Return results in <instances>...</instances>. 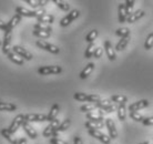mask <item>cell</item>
Returning <instances> with one entry per match:
<instances>
[{"instance_id": "cell-1", "label": "cell", "mask_w": 153, "mask_h": 144, "mask_svg": "<svg viewBox=\"0 0 153 144\" xmlns=\"http://www.w3.org/2000/svg\"><path fill=\"white\" fill-rule=\"evenodd\" d=\"M16 13L19 15L20 17H30V18H38L40 16L45 15L46 10L45 9H38V10H29L23 7L16 8Z\"/></svg>"}, {"instance_id": "cell-2", "label": "cell", "mask_w": 153, "mask_h": 144, "mask_svg": "<svg viewBox=\"0 0 153 144\" xmlns=\"http://www.w3.org/2000/svg\"><path fill=\"white\" fill-rule=\"evenodd\" d=\"M74 100L79 101V102H91V103H97L101 100V96L99 94H87V93H82V92H76L73 95Z\"/></svg>"}, {"instance_id": "cell-3", "label": "cell", "mask_w": 153, "mask_h": 144, "mask_svg": "<svg viewBox=\"0 0 153 144\" xmlns=\"http://www.w3.org/2000/svg\"><path fill=\"white\" fill-rule=\"evenodd\" d=\"M62 72V68L59 65H47L40 67L38 69V73L41 76H49V74H59Z\"/></svg>"}, {"instance_id": "cell-4", "label": "cell", "mask_w": 153, "mask_h": 144, "mask_svg": "<svg viewBox=\"0 0 153 144\" xmlns=\"http://www.w3.org/2000/svg\"><path fill=\"white\" fill-rule=\"evenodd\" d=\"M36 45L37 47H39L40 49L42 50H46L50 53H53V54H58L60 52V49L58 48L57 46H54L52 43H49V42L45 41V40H37L36 41Z\"/></svg>"}, {"instance_id": "cell-5", "label": "cell", "mask_w": 153, "mask_h": 144, "mask_svg": "<svg viewBox=\"0 0 153 144\" xmlns=\"http://www.w3.org/2000/svg\"><path fill=\"white\" fill-rule=\"evenodd\" d=\"M25 122V115L23 114H18L17 117H15L12 123L10 124V126L8 128V131L11 133V134H15L20 126H22V123Z\"/></svg>"}, {"instance_id": "cell-6", "label": "cell", "mask_w": 153, "mask_h": 144, "mask_svg": "<svg viewBox=\"0 0 153 144\" xmlns=\"http://www.w3.org/2000/svg\"><path fill=\"white\" fill-rule=\"evenodd\" d=\"M79 16H80V11H79V10H76V9H74V10H71L68 15L65 16V17H63V18L60 20V26H61V27L69 26L70 23L72 22L73 20H76Z\"/></svg>"}, {"instance_id": "cell-7", "label": "cell", "mask_w": 153, "mask_h": 144, "mask_svg": "<svg viewBox=\"0 0 153 144\" xmlns=\"http://www.w3.org/2000/svg\"><path fill=\"white\" fill-rule=\"evenodd\" d=\"M88 133L92 137H94L97 140L101 141L103 144H110L111 143V139L105 135L104 133H102L100 130H88Z\"/></svg>"}, {"instance_id": "cell-8", "label": "cell", "mask_w": 153, "mask_h": 144, "mask_svg": "<svg viewBox=\"0 0 153 144\" xmlns=\"http://www.w3.org/2000/svg\"><path fill=\"white\" fill-rule=\"evenodd\" d=\"M104 124L107 126L108 131H109V137L111 140H115L118 137V130L115 128V124L112 119H105L104 120Z\"/></svg>"}, {"instance_id": "cell-9", "label": "cell", "mask_w": 153, "mask_h": 144, "mask_svg": "<svg viewBox=\"0 0 153 144\" xmlns=\"http://www.w3.org/2000/svg\"><path fill=\"white\" fill-rule=\"evenodd\" d=\"M11 37H12V30L4 31V40H2V52L4 54H8L10 52V43H11Z\"/></svg>"}, {"instance_id": "cell-10", "label": "cell", "mask_w": 153, "mask_h": 144, "mask_svg": "<svg viewBox=\"0 0 153 144\" xmlns=\"http://www.w3.org/2000/svg\"><path fill=\"white\" fill-rule=\"evenodd\" d=\"M60 125V121L58 120V119H56V120H53L52 122H50V124L47 126L46 129L43 130V132H42V135L45 137H50L53 135L54 131L57 130V128Z\"/></svg>"}, {"instance_id": "cell-11", "label": "cell", "mask_w": 153, "mask_h": 144, "mask_svg": "<svg viewBox=\"0 0 153 144\" xmlns=\"http://www.w3.org/2000/svg\"><path fill=\"white\" fill-rule=\"evenodd\" d=\"M12 51L16 53V54H18L19 57H21L22 59H26V60L30 61L31 59H32V54H31L29 51H27V50L25 49V48H22V47L20 46H13L12 47Z\"/></svg>"}, {"instance_id": "cell-12", "label": "cell", "mask_w": 153, "mask_h": 144, "mask_svg": "<svg viewBox=\"0 0 153 144\" xmlns=\"http://www.w3.org/2000/svg\"><path fill=\"white\" fill-rule=\"evenodd\" d=\"M25 121L29 122H45L47 121V115L46 114H33V113H29L25 115Z\"/></svg>"}, {"instance_id": "cell-13", "label": "cell", "mask_w": 153, "mask_h": 144, "mask_svg": "<svg viewBox=\"0 0 153 144\" xmlns=\"http://www.w3.org/2000/svg\"><path fill=\"white\" fill-rule=\"evenodd\" d=\"M103 115H104V112L102 110H100L98 112L87 113V119L91 122H104Z\"/></svg>"}, {"instance_id": "cell-14", "label": "cell", "mask_w": 153, "mask_h": 144, "mask_svg": "<svg viewBox=\"0 0 153 144\" xmlns=\"http://www.w3.org/2000/svg\"><path fill=\"white\" fill-rule=\"evenodd\" d=\"M149 105V101L148 100H140V101H137V102L132 103L130 106H129V111L130 112H137V111L141 110V109H144Z\"/></svg>"}, {"instance_id": "cell-15", "label": "cell", "mask_w": 153, "mask_h": 144, "mask_svg": "<svg viewBox=\"0 0 153 144\" xmlns=\"http://www.w3.org/2000/svg\"><path fill=\"white\" fill-rule=\"evenodd\" d=\"M22 129L25 130V132L27 133V135L30 139H32V140H35V139H37L38 137V133H37V131H36L32 126H31V124L29 123V122L25 121L22 123Z\"/></svg>"}, {"instance_id": "cell-16", "label": "cell", "mask_w": 153, "mask_h": 144, "mask_svg": "<svg viewBox=\"0 0 153 144\" xmlns=\"http://www.w3.org/2000/svg\"><path fill=\"white\" fill-rule=\"evenodd\" d=\"M104 50H105V53H107V57L109 58V60L115 61L117 56H115V52H114V50H113L112 43L109 41V40H105V41H104Z\"/></svg>"}, {"instance_id": "cell-17", "label": "cell", "mask_w": 153, "mask_h": 144, "mask_svg": "<svg viewBox=\"0 0 153 144\" xmlns=\"http://www.w3.org/2000/svg\"><path fill=\"white\" fill-rule=\"evenodd\" d=\"M144 15H146V12L143 11V10H141V9H139V10H137V11L132 12V13L126 18V22L134 23L135 21H138V20H140L141 18H143Z\"/></svg>"}, {"instance_id": "cell-18", "label": "cell", "mask_w": 153, "mask_h": 144, "mask_svg": "<svg viewBox=\"0 0 153 144\" xmlns=\"http://www.w3.org/2000/svg\"><path fill=\"white\" fill-rule=\"evenodd\" d=\"M70 125H71V120H70V119H65V121L60 123V125H59V126L57 128V130L54 131L52 137H58V134L63 132V131H65L67 129H69Z\"/></svg>"}, {"instance_id": "cell-19", "label": "cell", "mask_w": 153, "mask_h": 144, "mask_svg": "<svg viewBox=\"0 0 153 144\" xmlns=\"http://www.w3.org/2000/svg\"><path fill=\"white\" fill-rule=\"evenodd\" d=\"M59 110H60V106L58 105V104H53V105L51 106L49 114L47 115V121L52 122L53 120H56V119H57L58 113H59Z\"/></svg>"}, {"instance_id": "cell-20", "label": "cell", "mask_w": 153, "mask_h": 144, "mask_svg": "<svg viewBox=\"0 0 153 144\" xmlns=\"http://www.w3.org/2000/svg\"><path fill=\"white\" fill-rule=\"evenodd\" d=\"M0 133H1V135H2V137H4V139H6V140L9 142V143L18 144V140H17V139L13 137V134H11V133L8 131V129H1Z\"/></svg>"}, {"instance_id": "cell-21", "label": "cell", "mask_w": 153, "mask_h": 144, "mask_svg": "<svg viewBox=\"0 0 153 144\" xmlns=\"http://www.w3.org/2000/svg\"><path fill=\"white\" fill-rule=\"evenodd\" d=\"M118 13H119V22L120 23H124L126 21V4H120L118 7Z\"/></svg>"}, {"instance_id": "cell-22", "label": "cell", "mask_w": 153, "mask_h": 144, "mask_svg": "<svg viewBox=\"0 0 153 144\" xmlns=\"http://www.w3.org/2000/svg\"><path fill=\"white\" fill-rule=\"evenodd\" d=\"M93 69H94V63H92V62L91 63H88L87 67L80 72V76H80V79H82V80L87 79V78L91 74V72L93 71Z\"/></svg>"}, {"instance_id": "cell-23", "label": "cell", "mask_w": 153, "mask_h": 144, "mask_svg": "<svg viewBox=\"0 0 153 144\" xmlns=\"http://www.w3.org/2000/svg\"><path fill=\"white\" fill-rule=\"evenodd\" d=\"M7 57H8V59L11 61V62H13L15 65H23V59L21 57H19L18 54H16L15 52H11V51H10V52L7 54Z\"/></svg>"}, {"instance_id": "cell-24", "label": "cell", "mask_w": 153, "mask_h": 144, "mask_svg": "<svg viewBox=\"0 0 153 144\" xmlns=\"http://www.w3.org/2000/svg\"><path fill=\"white\" fill-rule=\"evenodd\" d=\"M85 128L88 130H99V129H103L105 124H104V122H91V121H88L85 122Z\"/></svg>"}, {"instance_id": "cell-25", "label": "cell", "mask_w": 153, "mask_h": 144, "mask_svg": "<svg viewBox=\"0 0 153 144\" xmlns=\"http://www.w3.org/2000/svg\"><path fill=\"white\" fill-rule=\"evenodd\" d=\"M38 20V22L40 23H48V24H51V23H53L54 21V17L52 15H49V13H45V15L40 16L37 18Z\"/></svg>"}, {"instance_id": "cell-26", "label": "cell", "mask_w": 153, "mask_h": 144, "mask_svg": "<svg viewBox=\"0 0 153 144\" xmlns=\"http://www.w3.org/2000/svg\"><path fill=\"white\" fill-rule=\"evenodd\" d=\"M25 2L28 4L32 8H39V7L46 6L49 1H48V0H25Z\"/></svg>"}, {"instance_id": "cell-27", "label": "cell", "mask_w": 153, "mask_h": 144, "mask_svg": "<svg viewBox=\"0 0 153 144\" xmlns=\"http://www.w3.org/2000/svg\"><path fill=\"white\" fill-rule=\"evenodd\" d=\"M17 110V105L10 102H0V111H8V112H13Z\"/></svg>"}, {"instance_id": "cell-28", "label": "cell", "mask_w": 153, "mask_h": 144, "mask_svg": "<svg viewBox=\"0 0 153 144\" xmlns=\"http://www.w3.org/2000/svg\"><path fill=\"white\" fill-rule=\"evenodd\" d=\"M117 111H118V119L119 120H120V121H124L126 118V104H124V103L119 104Z\"/></svg>"}, {"instance_id": "cell-29", "label": "cell", "mask_w": 153, "mask_h": 144, "mask_svg": "<svg viewBox=\"0 0 153 144\" xmlns=\"http://www.w3.org/2000/svg\"><path fill=\"white\" fill-rule=\"evenodd\" d=\"M130 42V37H126V38H121V40H119V42L115 46V50L117 51H122L126 48V46Z\"/></svg>"}, {"instance_id": "cell-30", "label": "cell", "mask_w": 153, "mask_h": 144, "mask_svg": "<svg viewBox=\"0 0 153 144\" xmlns=\"http://www.w3.org/2000/svg\"><path fill=\"white\" fill-rule=\"evenodd\" d=\"M20 21H21V17H20L19 15H17V13H16L11 19H10V21L7 23L8 30H12V29H13V28H15V27L20 22Z\"/></svg>"}, {"instance_id": "cell-31", "label": "cell", "mask_w": 153, "mask_h": 144, "mask_svg": "<svg viewBox=\"0 0 153 144\" xmlns=\"http://www.w3.org/2000/svg\"><path fill=\"white\" fill-rule=\"evenodd\" d=\"M96 109H98L96 103H88V104H83V105L80 106V111L83 113H90Z\"/></svg>"}, {"instance_id": "cell-32", "label": "cell", "mask_w": 153, "mask_h": 144, "mask_svg": "<svg viewBox=\"0 0 153 144\" xmlns=\"http://www.w3.org/2000/svg\"><path fill=\"white\" fill-rule=\"evenodd\" d=\"M33 29L35 30H39V31H47V32H50L51 33V31H52V28L49 26V24H46V23H36L35 26H33Z\"/></svg>"}, {"instance_id": "cell-33", "label": "cell", "mask_w": 153, "mask_h": 144, "mask_svg": "<svg viewBox=\"0 0 153 144\" xmlns=\"http://www.w3.org/2000/svg\"><path fill=\"white\" fill-rule=\"evenodd\" d=\"M111 101L114 103H119V104H122V103L126 104V102H128V98H126V95L117 94V95H112Z\"/></svg>"}, {"instance_id": "cell-34", "label": "cell", "mask_w": 153, "mask_h": 144, "mask_svg": "<svg viewBox=\"0 0 153 144\" xmlns=\"http://www.w3.org/2000/svg\"><path fill=\"white\" fill-rule=\"evenodd\" d=\"M96 45L94 43H89L88 48H87V50H85V52H84V58H87V59H89V58L93 57V54H94V51H96Z\"/></svg>"}, {"instance_id": "cell-35", "label": "cell", "mask_w": 153, "mask_h": 144, "mask_svg": "<svg viewBox=\"0 0 153 144\" xmlns=\"http://www.w3.org/2000/svg\"><path fill=\"white\" fill-rule=\"evenodd\" d=\"M97 108L98 109H100V110L103 111L105 108H108V106H110L113 104V102H112L111 100H100L99 102H97Z\"/></svg>"}, {"instance_id": "cell-36", "label": "cell", "mask_w": 153, "mask_h": 144, "mask_svg": "<svg viewBox=\"0 0 153 144\" xmlns=\"http://www.w3.org/2000/svg\"><path fill=\"white\" fill-rule=\"evenodd\" d=\"M53 4H57V7L60 8L62 11H69L70 10V6L68 2H65L61 0H53Z\"/></svg>"}, {"instance_id": "cell-37", "label": "cell", "mask_w": 153, "mask_h": 144, "mask_svg": "<svg viewBox=\"0 0 153 144\" xmlns=\"http://www.w3.org/2000/svg\"><path fill=\"white\" fill-rule=\"evenodd\" d=\"M115 36L121 37V38H126V37H130V29L129 28H120L115 31Z\"/></svg>"}, {"instance_id": "cell-38", "label": "cell", "mask_w": 153, "mask_h": 144, "mask_svg": "<svg viewBox=\"0 0 153 144\" xmlns=\"http://www.w3.org/2000/svg\"><path fill=\"white\" fill-rule=\"evenodd\" d=\"M98 37V30H92L90 31L88 34H87V37H85V41L88 42V43H93V41L97 39Z\"/></svg>"}, {"instance_id": "cell-39", "label": "cell", "mask_w": 153, "mask_h": 144, "mask_svg": "<svg viewBox=\"0 0 153 144\" xmlns=\"http://www.w3.org/2000/svg\"><path fill=\"white\" fill-rule=\"evenodd\" d=\"M153 47V32L148 34L146 37V40L144 41V49L150 50Z\"/></svg>"}, {"instance_id": "cell-40", "label": "cell", "mask_w": 153, "mask_h": 144, "mask_svg": "<svg viewBox=\"0 0 153 144\" xmlns=\"http://www.w3.org/2000/svg\"><path fill=\"white\" fill-rule=\"evenodd\" d=\"M134 4H135V2H134L133 0H126V4H126V16H128V17L133 12L132 10H133Z\"/></svg>"}, {"instance_id": "cell-41", "label": "cell", "mask_w": 153, "mask_h": 144, "mask_svg": "<svg viewBox=\"0 0 153 144\" xmlns=\"http://www.w3.org/2000/svg\"><path fill=\"white\" fill-rule=\"evenodd\" d=\"M32 33H33V36L38 37V38H41V39H48V38H50V36H51L50 32H47V31H39V30H35Z\"/></svg>"}, {"instance_id": "cell-42", "label": "cell", "mask_w": 153, "mask_h": 144, "mask_svg": "<svg viewBox=\"0 0 153 144\" xmlns=\"http://www.w3.org/2000/svg\"><path fill=\"white\" fill-rule=\"evenodd\" d=\"M130 118L135 122H142L144 120V117L138 112H130Z\"/></svg>"}, {"instance_id": "cell-43", "label": "cell", "mask_w": 153, "mask_h": 144, "mask_svg": "<svg viewBox=\"0 0 153 144\" xmlns=\"http://www.w3.org/2000/svg\"><path fill=\"white\" fill-rule=\"evenodd\" d=\"M50 144H68L65 141L59 139V137H51L50 139Z\"/></svg>"}, {"instance_id": "cell-44", "label": "cell", "mask_w": 153, "mask_h": 144, "mask_svg": "<svg viewBox=\"0 0 153 144\" xmlns=\"http://www.w3.org/2000/svg\"><path fill=\"white\" fill-rule=\"evenodd\" d=\"M117 109H118V105H117L115 103H113L112 105L105 108V109L103 110V112H104V113H112V112H114V111L117 110Z\"/></svg>"}, {"instance_id": "cell-45", "label": "cell", "mask_w": 153, "mask_h": 144, "mask_svg": "<svg viewBox=\"0 0 153 144\" xmlns=\"http://www.w3.org/2000/svg\"><path fill=\"white\" fill-rule=\"evenodd\" d=\"M102 54H103V49L102 48H96V51H94V54H93V57L96 58V59H100V58L102 57Z\"/></svg>"}, {"instance_id": "cell-46", "label": "cell", "mask_w": 153, "mask_h": 144, "mask_svg": "<svg viewBox=\"0 0 153 144\" xmlns=\"http://www.w3.org/2000/svg\"><path fill=\"white\" fill-rule=\"evenodd\" d=\"M142 124L146 125V126L153 125V117H150V118H144V120L142 121Z\"/></svg>"}, {"instance_id": "cell-47", "label": "cell", "mask_w": 153, "mask_h": 144, "mask_svg": "<svg viewBox=\"0 0 153 144\" xmlns=\"http://www.w3.org/2000/svg\"><path fill=\"white\" fill-rule=\"evenodd\" d=\"M0 29L4 31H7L8 30V27H7V23L4 22V21H1L0 20Z\"/></svg>"}, {"instance_id": "cell-48", "label": "cell", "mask_w": 153, "mask_h": 144, "mask_svg": "<svg viewBox=\"0 0 153 144\" xmlns=\"http://www.w3.org/2000/svg\"><path fill=\"white\" fill-rule=\"evenodd\" d=\"M73 143L74 144H83L80 137H74V139H73Z\"/></svg>"}, {"instance_id": "cell-49", "label": "cell", "mask_w": 153, "mask_h": 144, "mask_svg": "<svg viewBox=\"0 0 153 144\" xmlns=\"http://www.w3.org/2000/svg\"><path fill=\"white\" fill-rule=\"evenodd\" d=\"M18 144H27V140L25 137H22V139L18 140Z\"/></svg>"}, {"instance_id": "cell-50", "label": "cell", "mask_w": 153, "mask_h": 144, "mask_svg": "<svg viewBox=\"0 0 153 144\" xmlns=\"http://www.w3.org/2000/svg\"><path fill=\"white\" fill-rule=\"evenodd\" d=\"M143 144H151V143H150V142H144Z\"/></svg>"}, {"instance_id": "cell-51", "label": "cell", "mask_w": 153, "mask_h": 144, "mask_svg": "<svg viewBox=\"0 0 153 144\" xmlns=\"http://www.w3.org/2000/svg\"><path fill=\"white\" fill-rule=\"evenodd\" d=\"M0 46H2V42H1V41H0Z\"/></svg>"}, {"instance_id": "cell-52", "label": "cell", "mask_w": 153, "mask_h": 144, "mask_svg": "<svg viewBox=\"0 0 153 144\" xmlns=\"http://www.w3.org/2000/svg\"><path fill=\"white\" fill-rule=\"evenodd\" d=\"M140 144H143V143H140Z\"/></svg>"}]
</instances>
